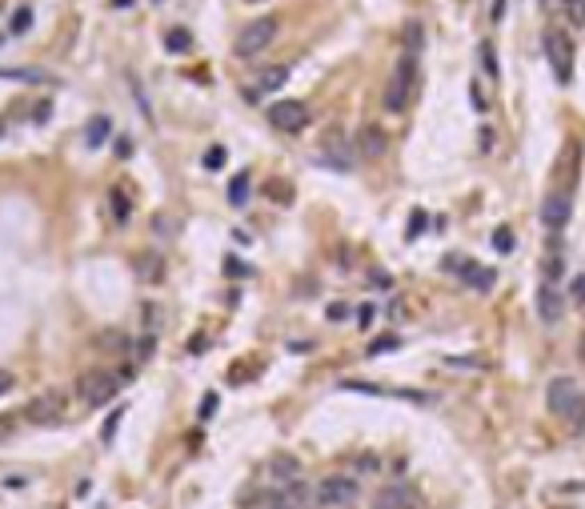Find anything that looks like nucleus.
I'll list each match as a JSON object with an SVG mask.
<instances>
[{
  "label": "nucleus",
  "instance_id": "cd10ccee",
  "mask_svg": "<svg viewBox=\"0 0 585 509\" xmlns=\"http://www.w3.org/2000/svg\"><path fill=\"white\" fill-rule=\"evenodd\" d=\"M425 233V213H413L409 217V237H421Z\"/></svg>",
  "mask_w": 585,
  "mask_h": 509
},
{
  "label": "nucleus",
  "instance_id": "39448f33",
  "mask_svg": "<svg viewBox=\"0 0 585 509\" xmlns=\"http://www.w3.org/2000/svg\"><path fill=\"white\" fill-rule=\"evenodd\" d=\"M541 48H545V61H549L557 84H569V80H573V40H569V32L566 29H545Z\"/></svg>",
  "mask_w": 585,
  "mask_h": 509
},
{
  "label": "nucleus",
  "instance_id": "412c9836",
  "mask_svg": "<svg viewBox=\"0 0 585 509\" xmlns=\"http://www.w3.org/2000/svg\"><path fill=\"white\" fill-rule=\"evenodd\" d=\"M113 217L120 225H129V217H132V205H129V197H120V192L113 189Z\"/></svg>",
  "mask_w": 585,
  "mask_h": 509
},
{
  "label": "nucleus",
  "instance_id": "dca6fc26",
  "mask_svg": "<svg viewBox=\"0 0 585 509\" xmlns=\"http://www.w3.org/2000/svg\"><path fill=\"white\" fill-rule=\"evenodd\" d=\"M273 478L276 481H297V473H301V465H297V457H273Z\"/></svg>",
  "mask_w": 585,
  "mask_h": 509
},
{
  "label": "nucleus",
  "instance_id": "aec40b11",
  "mask_svg": "<svg viewBox=\"0 0 585 509\" xmlns=\"http://www.w3.org/2000/svg\"><path fill=\"white\" fill-rule=\"evenodd\" d=\"M561 13L573 29H585V0H561Z\"/></svg>",
  "mask_w": 585,
  "mask_h": 509
},
{
  "label": "nucleus",
  "instance_id": "4be33fe9",
  "mask_svg": "<svg viewBox=\"0 0 585 509\" xmlns=\"http://www.w3.org/2000/svg\"><path fill=\"white\" fill-rule=\"evenodd\" d=\"M481 68H485L489 77H497V73H501V68H497V52H493L489 40H481Z\"/></svg>",
  "mask_w": 585,
  "mask_h": 509
},
{
  "label": "nucleus",
  "instance_id": "a211bd4d",
  "mask_svg": "<svg viewBox=\"0 0 585 509\" xmlns=\"http://www.w3.org/2000/svg\"><path fill=\"white\" fill-rule=\"evenodd\" d=\"M164 48H169V52H189V48H193V36L185 29H173V32H164Z\"/></svg>",
  "mask_w": 585,
  "mask_h": 509
},
{
  "label": "nucleus",
  "instance_id": "6e6552de",
  "mask_svg": "<svg viewBox=\"0 0 585 509\" xmlns=\"http://www.w3.org/2000/svg\"><path fill=\"white\" fill-rule=\"evenodd\" d=\"M269 125L281 128V132H301V128L309 125V109L301 100H276L273 109H269Z\"/></svg>",
  "mask_w": 585,
  "mask_h": 509
},
{
  "label": "nucleus",
  "instance_id": "7ed1b4c3",
  "mask_svg": "<svg viewBox=\"0 0 585 509\" xmlns=\"http://www.w3.org/2000/svg\"><path fill=\"white\" fill-rule=\"evenodd\" d=\"M413 80H417V52H401L389 84H385V109L389 112H405L409 96H413Z\"/></svg>",
  "mask_w": 585,
  "mask_h": 509
},
{
  "label": "nucleus",
  "instance_id": "bb28decb",
  "mask_svg": "<svg viewBox=\"0 0 585 509\" xmlns=\"http://www.w3.org/2000/svg\"><path fill=\"white\" fill-rule=\"evenodd\" d=\"M120 417H125V409H113V413H109L104 430H100V437H104V441H113V433H116V425H120Z\"/></svg>",
  "mask_w": 585,
  "mask_h": 509
},
{
  "label": "nucleus",
  "instance_id": "4468645a",
  "mask_svg": "<svg viewBox=\"0 0 585 509\" xmlns=\"http://www.w3.org/2000/svg\"><path fill=\"white\" fill-rule=\"evenodd\" d=\"M56 413H65V393H56V389H52V393H40V397L24 409L29 421H52Z\"/></svg>",
  "mask_w": 585,
  "mask_h": 509
},
{
  "label": "nucleus",
  "instance_id": "7c9ffc66",
  "mask_svg": "<svg viewBox=\"0 0 585 509\" xmlns=\"http://www.w3.org/2000/svg\"><path fill=\"white\" fill-rule=\"evenodd\" d=\"M393 345H397V337H381V341H377V345H373L369 353H389Z\"/></svg>",
  "mask_w": 585,
  "mask_h": 509
},
{
  "label": "nucleus",
  "instance_id": "473e14b6",
  "mask_svg": "<svg viewBox=\"0 0 585 509\" xmlns=\"http://www.w3.org/2000/svg\"><path fill=\"white\" fill-rule=\"evenodd\" d=\"M8 389H13V377H8V373H0V393H8Z\"/></svg>",
  "mask_w": 585,
  "mask_h": 509
},
{
  "label": "nucleus",
  "instance_id": "423d86ee",
  "mask_svg": "<svg viewBox=\"0 0 585 509\" xmlns=\"http://www.w3.org/2000/svg\"><path fill=\"white\" fill-rule=\"evenodd\" d=\"M276 29H281V20L276 16H260V20H253V24H244L241 36H237V56L241 61H253V56H260L265 48L276 40Z\"/></svg>",
  "mask_w": 585,
  "mask_h": 509
},
{
  "label": "nucleus",
  "instance_id": "f704fd0d",
  "mask_svg": "<svg viewBox=\"0 0 585 509\" xmlns=\"http://www.w3.org/2000/svg\"><path fill=\"white\" fill-rule=\"evenodd\" d=\"M582 361H585V337H582Z\"/></svg>",
  "mask_w": 585,
  "mask_h": 509
},
{
  "label": "nucleus",
  "instance_id": "f8f14e48",
  "mask_svg": "<svg viewBox=\"0 0 585 509\" xmlns=\"http://www.w3.org/2000/svg\"><path fill=\"white\" fill-rule=\"evenodd\" d=\"M561 285L557 281H541L537 285V317L545 321V325H553V321H561Z\"/></svg>",
  "mask_w": 585,
  "mask_h": 509
},
{
  "label": "nucleus",
  "instance_id": "0eeeda50",
  "mask_svg": "<svg viewBox=\"0 0 585 509\" xmlns=\"http://www.w3.org/2000/svg\"><path fill=\"white\" fill-rule=\"evenodd\" d=\"M441 269H449L461 277V285L477 289V293H489V289L497 285V273L485 269V265H477V261H469V257H445L441 261Z\"/></svg>",
  "mask_w": 585,
  "mask_h": 509
},
{
  "label": "nucleus",
  "instance_id": "c756f323",
  "mask_svg": "<svg viewBox=\"0 0 585 509\" xmlns=\"http://www.w3.org/2000/svg\"><path fill=\"white\" fill-rule=\"evenodd\" d=\"M573 301L585 305V277H573Z\"/></svg>",
  "mask_w": 585,
  "mask_h": 509
},
{
  "label": "nucleus",
  "instance_id": "2f4dec72",
  "mask_svg": "<svg viewBox=\"0 0 585 509\" xmlns=\"http://www.w3.org/2000/svg\"><path fill=\"white\" fill-rule=\"evenodd\" d=\"M345 313H349L345 305H329V321H345Z\"/></svg>",
  "mask_w": 585,
  "mask_h": 509
},
{
  "label": "nucleus",
  "instance_id": "f257e3e1",
  "mask_svg": "<svg viewBox=\"0 0 585 509\" xmlns=\"http://www.w3.org/2000/svg\"><path fill=\"white\" fill-rule=\"evenodd\" d=\"M577 173H582V144L573 141L566 153V176L553 181V189L541 201V225L549 233H561L569 225V217H573V185H577Z\"/></svg>",
  "mask_w": 585,
  "mask_h": 509
},
{
  "label": "nucleus",
  "instance_id": "c85d7f7f",
  "mask_svg": "<svg viewBox=\"0 0 585 509\" xmlns=\"http://www.w3.org/2000/svg\"><path fill=\"white\" fill-rule=\"evenodd\" d=\"M212 409H217V393H205V401H201V421H209Z\"/></svg>",
  "mask_w": 585,
  "mask_h": 509
},
{
  "label": "nucleus",
  "instance_id": "20e7f679",
  "mask_svg": "<svg viewBox=\"0 0 585 509\" xmlns=\"http://www.w3.org/2000/svg\"><path fill=\"white\" fill-rule=\"evenodd\" d=\"M361 494V485L353 473H333V478H321L317 489H313V506L317 509H345L353 506Z\"/></svg>",
  "mask_w": 585,
  "mask_h": 509
},
{
  "label": "nucleus",
  "instance_id": "72a5a7b5",
  "mask_svg": "<svg viewBox=\"0 0 585 509\" xmlns=\"http://www.w3.org/2000/svg\"><path fill=\"white\" fill-rule=\"evenodd\" d=\"M4 132H8V125H4V121H0V137H4Z\"/></svg>",
  "mask_w": 585,
  "mask_h": 509
},
{
  "label": "nucleus",
  "instance_id": "f3484780",
  "mask_svg": "<svg viewBox=\"0 0 585 509\" xmlns=\"http://www.w3.org/2000/svg\"><path fill=\"white\" fill-rule=\"evenodd\" d=\"M109 132H113V121H109V116H97V121L88 125V132H84V141H88L93 149H97V144H104V141H109Z\"/></svg>",
  "mask_w": 585,
  "mask_h": 509
},
{
  "label": "nucleus",
  "instance_id": "a878e982",
  "mask_svg": "<svg viewBox=\"0 0 585 509\" xmlns=\"http://www.w3.org/2000/svg\"><path fill=\"white\" fill-rule=\"evenodd\" d=\"M373 321H377V305H369V301H365V305L357 309V325H361V329H369Z\"/></svg>",
  "mask_w": 585,
  "mask_h": 509
},
{
  "label": "nucleus",
  "instance_id": "1a4fd4ad",
  "mask_svg": "<svg viewBox=\"0 0 585 509\" xmlns=\"http://www.w3.org/2000/svg\"><path fill=\"white\" fill-rule=\"evenodd\" d=\"M116 389H120V377H113V373H88V377H81V397L88 401V405L113 401Z\"/></svg>",
  "mask_w": 585,
  "mask_h": 509
},
{
  "label": "nucleus",
  "instance_id": "ddd939ff",
  "mask_svg": "<svg viewBox=\"0 0 585 509\" xmlns=\"http://www.w3.org/2000/svg\"><path fill=\"white\" fill-rule=\"evenodd\" d=\"M357 157L361 160L385 157V132H381V125H361L357 128Z\"/></svg>",
  "mask_w": 585,
  "mask_h": 509
},
{
  "label": "nucleus",
  "instance_id": "2eb2a0df",
  "mask_svg": "<svg viewBox=\"0 0 585 509\" xmlns=\"http://www.w3.org/2000/svg\"><path fill=\"white\" fill-rule=\"evenodd\" d=\"M0 80H24V84H49L45 68H0Z\"/></svg>",
  "mask_w": 585,
  "mask_h": 509
},
{
  "label": "nucleus",
  "instance_id": "6ab92c4d",
  "mask_svg": "<svg viewBox=\"0 0 585 509\" xmlns=\"http://www.w3.org/2000/svg\"><path fill=\"white\" fill-rule=\"evenodd\" d=\"M29 29H33V8H29V4H20L17 13H13V24H8V32H13V36H24Z\"/></svg>",
  "mask_w": 585,
  "mask_h": 509
},
{
  "label": "nucleus",
  "instance_id": "b1692460",
  "mask_svg": "<svg viewBox=\"0 0 585 509\" xmlns=\"http://www.w3.org/2000/svg\"><path fill=\"white\" fill-rule=\"evenodd\" d=\"M244 197H249V176H237V181H233V189H228V201H233V205H244Z\"/></svg>",
  "mask_w": 585,
  "mask_h": 509
},
{
  "label": "nucleus",
  "instance_id": "9b49d317",
  "mask_svg": "<svg viewBox=\"0 0 585 509\" xmlns=\"http://www.w3.org/2000/svg\"><path fill=\"white\" fill-rule=\"evenodd\" d=\"M285 80H289V64H273V68H260L257 80L244 89L249 100H260L265 93H276V89H285Z\"/></svg>",
  "mask_w": 585,
  "mask_h": 509
},
{
  "label": "nucleus",
  "instance_id": "f03ea898",
  "mask_svg": "<svg viewBox=\"0 0 585 509\" xmlns=\"http://www.w3.org/2000/svg\"><path fill=\"white\" fill-rule=\"evenodd\" d=\"M545 405H549V413L561 417V421H582V413H585L582 385L573 381V377H553L549 389H545Z\"/></svg>",
  "mask_w": 585,
  "mask_h": 509
},
{
  "label": "nucleus",
  "instance_id": "5701e85b",
  "mask_svg": "<svg viewBox=\"0 0 585 509\" xmlns=\"http://www.w3.org/2000/svg\"><path fill=\"white\" fill-rule=\"evenodd\" d=\"M493 249H497V253H513V233H509V229H493Z\"/></svg>",
  "mask_w": 585,
  "mask_h": 509
},
{
  "label": "nucleus",
  "instance_id": "393cba45",
  "mask_svg": "<svg viewBox=\"0 0 585 509\" xmlns=\"http://www.w3.org/2000/svg\"><path fill=\"white\" fill-rule=\"evenodd\" d=\"M225 157H228L225 149H221V144H212L209 153H205V169H221V165H225Z\"/></svg>",
  "mask_w": 585,
  "mask_h": 509
},
{
  "label": "nucleus",
  "instance_id": "9d476101",
  "mask_svg": "<svg viewBox=\"0 0 585 509\" xmlns=\"http://www.w3.org/2000/svg\"><path fill=\"white\" fill-rule=\"evenodd\" d=\"M321 160L333 165V169H349V137H345L341 125L325 128V137H321Z\"/></svg>",
  "mask_w": 585,
  "mask_h": 509
}]
</instances>
